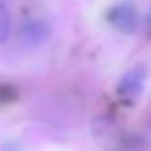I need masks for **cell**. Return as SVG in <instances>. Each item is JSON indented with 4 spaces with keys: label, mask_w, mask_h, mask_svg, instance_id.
<instances>
[{
    "label": "cell",
    "mask_w": 151,
    "mask_h": 151,
    "mask_svg": "<svg viewBox=\"0 0 151 151\" xmlns=\"http://www.w3.org/2000/svg\"><path fill=\"white\" fill-rule=\"evenodd\" d=\"M107 21L122 35H132L138 29V12L132 2H121L113 6L107 14Z\"/></svg>",
    "instance_id": "cell-1"
},
{
    "label": "cell",
    "mask_w": 151,
    "mask_h": 151,
    "mask_svg": "<svg viewBox=\"0 0 151 151\" xmlns=\"http://www.w3.org/2000/svg\"><path fill=\"white\" fill-rule=\"evenodd\" d=\"M144 82H145V67L144 65L132 67L130 71H126V73L122 75L121 82H119V86H117V92H119V96H122V98L134 100V98H138L142 94Z\"/></svg>",
    "instance_id": "cell-2"
},
{
    "label": "cell",
    "mask_w": 151,
    "mask_h": 151,
    "mask_svg": "<svg viewBox=\"0 0 151 151\" xmlns=\"http://www.w3.org/2000/svg\"><path fill=\"white\" fill-rule=\"evenodd\" d=\"M50 38V27L46 21H40V19H31L25 25L21 27V40L25 46L29 48H35V46L44 44Z\"/></svg>",
    "instance_id": "cell-3"
},
{
    "label": "cell",
    "mask_w": 151,
    "mask_h": 151,
    "mask_svg": "<svg viewBox=\"0 0 151 151\" xmlns=\"http://www.w3.org/2000/svg\"><path fill=\"white\" fill-rule=\"evenodd\" d=\"M10 33H12V15H10V10H8L6 4L0 2V44L10 38Z\"/></svg>",
    "instance_id": "cell-4"
}]
</instances>
